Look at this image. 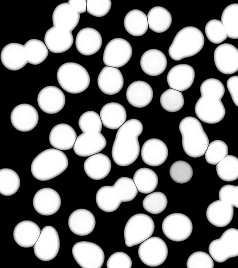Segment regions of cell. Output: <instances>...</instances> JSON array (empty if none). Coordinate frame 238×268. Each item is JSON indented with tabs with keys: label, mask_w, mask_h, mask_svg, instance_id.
Returning <instances> with one entry per match:
<instances>
[{
	"label": "cell",
	"mask_w": 238,
	"mask_h": 268,
	"mask_svg": "<svg viewBox=\"0 0 238 268\" xmlns=\"http://www.w3.org/2000/svg\"><path fill=\"white\" fill-rule=\"evenodd\" d=\"M76 138L77 134L73 128L64 123L55 126L49 134L51 145L61 150H67L72 148Z\"/></svg>",
	"instance_id": "obj_28"
},
{
	"label": "cell",
	"mask_w": 238,
	"mask_h": 268,
	"mask_svg": "<svg viewBox=\"0 0 238 268\" xmlns=\"http://www.w3.org/2000/svg\"><path fill=\"white\" fill-rule=\"evenodd\" d=\"M97 84L104 93L114 95L121 90L124 80L121 72L118 68L106 66L99 73Z\"/></svg>",
	"instance_id": "obj_24"
},
{
	"label": "cell",
	"mask_w": 238,
	"mask_h": 268,
	"mask_svg": "<svg viewBox=\"0 0 238 268\" xmlns=\"http://www.w3.org/2000/svg\"><path fill=\"white\" fill-rule=\"evenodd\" d=\"M208 251L212 259L218 263L238 256V229H227L220 238L211 241Z\"/></svg>",
	"instance_id": "obj_8"
},
{
	"label": "cell",
	"mask_w": 238,
	"mask_h": 268,
	"mask_svg": "<svg viewBox=\"0 0 238 268\" xmlns=\"http://www.w3.org/2000/svg\"><path fill=\"white\" fill-rule=\"evenodd\" d=\"M0 60L5 67L10 70H18L28 63L24 45L10 43L2 49Z\"/></svg>",
	"instance_id": "obj_23"
},
{
	"label": "cell",
	"mask_w": 238,
	"mask_h": 268,
	"mask_svg": "<svg viewBox=\"0 0 238 268\" xmlns=\"http://www.w3.org/2000/svg\"><path fill=\"white\" fill-rule=\"evenodd\" d=\"M169 151L166 144L161 139L152 138L143 144L141 156L143 162L150 166H158L168 158Z\"/></svg>",
	"instance_id": "obj_19"
},
{
	"label": "cell",
	"mask_w": 238,
	"mask_h": 268,
	"mask_svg": "<svg viewBox=\"0 0 238 268\" xmlns=\"http://www.w3.org/2000/svg\"><path fill=\"white\" fill-rule=\"evenodd\" d=\"M218 177L223 181L232 182L238 179V158L227 155L216 165Z\"/></svg>",
	"instance_id": "obj_40"
},
{
	"label": "cell",
	"mask_w": 238,
	"mask_h": 268,
	"mask_svg": "<svg viewBox=\"0 0 238 268\" xmlns=\"http://www.w3.org/2000/svg\"><path fill=\"white\" fill-rule=\"evenodd\" d=\"M204 37L202 32L194 26H187L176 35L168 52L175 61L192 57L198 53L203 47Z\"/></svg>",
	"instance_id": "obj_5"
},
{
	"label": "cell",
	"mask_w": 238,
	"mask_h": 268,
	"mask_svg": "<svg viewBox=\"0 0 238 268\" xmlns=\"http://www.w3.org/2000/svg\"><path fill=\"white\" fill-rule=\"evenodd\" d=\"M79 20L80 14L67 2L59 4L52 15L53 26L70 32L75 28Z\"/></svg>",
	"instance_id": "obj_27"
},
{
	"label": "cell",
	"mask_w": 238,
	"mask_h": 268,
	"mask_svg": "<svg viewBox=\"0 0 238 268\" xmlns=\"http://www.w3.org/2000/svg\"><path fill=\"white\" fill-rule=\"evenodd\" d=\"M228 154L227 144L221 140H215L211 142L205 153L206 162L211 165H217Z\"/></svg>",
	"instance_id": "obj_47"
},
{
	"label": "cell",
	"mask_w": 238,
	"mask_h": 268,
	"mask_svg": "<svg viewBox=\"0 0 238 268\" xmlns=\"http://www.w3.org/2000/svg\"><path fill=\"white\" fill-rule=\"evenodd\" d=\"M133 180L138 191L142 194H150L157 188L158 178L156 173L148 168H141L135 172Z\"/></svg>",
	"instance_id": "obj_37"
},
{
	"label": "cell",
	"mask_w": 238,
	"mask_h": 268,
	"mask_svg": "<svg viewBox=\"0 0 238 268\" xmlns=\"http://www.w3.org/2000/svg\"><path fill=\"white\" fill-rule=\"evenodd\" d=\"M113 186L121 202L131 201L138 193V190L133 179L129 177L119 178Z\"/></svg>",
	"instance_id": "obj_43"
},
{
	"label": "cell",
	"mask_w": 238,
	"mask_h": 268,
	"mask_svg": "<svg viewBox=\"0 0 238 268\" xmlns=\"http://www.w3.org/2000/svg\"><path fill=\"white\" fill-rule=\"evenodd\" d=\"M200 90L201 97L194 107L197 117L207 124L220 122L226 114L225 107L221 101L225 91L223 84L216 78H208L201 83Z\"/></svg>",
	"instance_id": "obj_1"
},
{
	"label": "cell",
	"mask_w": 238,
	"mask_h": 268,
	"mask_svg": "<svg viewBox=\"0 0 238 268\" xmlns=\"http://www.w3.org/2000/svg\"><path fill=\"white\" fill-rule=\"evenodd\" d=\"M214 61L220 72L233 74L238 71V49L232 44H222L214 51Z\"/></svg>",
	"instance_id": "obj_14"
},
{
	"label": "cell",
	"mask_w": 238,
	"mask_h": 268,
	"mask_svg": "<svg viewBox=\"0 0 238 268\" xmlns=\"http://www.w3.org/2000/svg\"><path fill=\"white\" fill-rule=\"evenodd\" d=\"M68 3L72 6L79 14L87 11V0H69Z\"/></svg>",
	"instance_id": "obj_54"
},
{
	"label": "cell",
	"mask_w": 238,
	"mask_h": 268,
	"mask_svg": "<svg viewBox=\"0 0 238 268\" xmlns=\"http://www.w3.org/2000/svg\"><path fill=\"white\" fill-rule=\"evenodd\" d=\"M100 116L103 125L111 130L119 129L126 120V112L124 107L117 102H110L101 109Z\"/></svg>",
	"instance_id": "obj_33"
},
{
	"label": "cell",
	"mask_w": 238,
	"mask_h": 268,
	"mask_svg": "<svg viewBox=\"0 0 238 268\" xmlns=\"http://www.w3.org/2000/svg\"><path fill=\"white\" fill-rule=\"evenodd\" d=\"M160 102L165 110L172 113L180 110L184 104L182 93L172 88L168 89L161 94Z\"/></svg>",
	"instance_id": "obj_42"
},
{
	"label": "cell",
	"mask_w": 238,
	"mask_h": 268,
	"mask_svg": "<svg viewBox=\"0 0 238 268\" xmlns=\"http://www.w3.org/2000/svg\"><path fill=\"white\" fill-rule=\"evenodd\" d=\"M214 265L211 256L202 251H197L191 254L186 262L187 268H213Z\"/></svg>",
	"instance_id": "obj_49"
},
{
	"label": "cell",
	"mask_w": 238,
	"mask_h": 268,
	"mask_svg": "<svg viewBox=\"0 0 238 268\" xmlns=\"http://www.w3.org/2000/svg\"><path fill=\"white\" fill-rule=\"evenodd\" d=\"M70 231L78 236L91 233L95 228L96 219L93 214L86 209L80 208L73 211L68 220Z\"/></svg>",
	"instance_id": "obj_25"
},
{
	"label": "cell",
	"mask_w": 238,
	"mask_h": 268,
	"mask_svg": "<svg viewBox=\"0 0 238 268\" xmlns=\"http://www.w3.org/2000/svg\"><path fill=\"white\" fill-rule=\"evenodd\" d=\"M219 198L238 208V185L228 184L223 186L219 192Z\"/></svg>",
	"instance_id": "obj_52"
},
{
	"label": "cell",
	"mask_w": 238,
	"mask_h": 268,
	"mask_svg": "<svg viewBox=\"0 0 238 268\" xmlns=\"http://www.w3.org/2000/svg\"><path fill=\"white\" fill-rule=\"evenodd\" d=\"M154 229V221L149 215L144 213L133 215L124 227L125 245L131 247L141 244L152 235Z\"/></svg>",
	"instance_id": "obj_7"
},
{
	"label": "cell",
	"mask_w": 238,
	"mask_h": 268,
	"mask_svg": "<svg viewBox=\"0 0 238 268\" xmlns=\"http://www.w3.org/2000/svg\"><path fill=\"white\" fill-rule=\"evenodd\" d=\"M195 71L187 64H178L171 68L167 76L169 87L180 92L188 89L193 83Z\"/></svg>",
	"instance_id": "obj_20"
},
{
	"label": "cell",
	"mask_w": 238,
	"mask_h": 268,
	"mask_svg": "<svg viewBox=\"0 0 238 268\" xmlns=\"http://www.w3.org/2000/svg\"><path fill=\"white\" fill-rule=\"evenodd\" d=\"M44 42L50 52L62 53L71 48L73 43V37L71 32L53 26L46 31Z\"/></svg>",
	"instance_id": "obj_22"
},
{
	"label": "cell",
	"mask_w": 238,
	"mask_h": 268,
	"mask_svg": "<svg viewBox=\"0 0 238 268\" xmlns=\"http://www.w3.org/2000/svg\"><path fill=\"white\" fill-rule=\"evenodd\" d=\"M227 86L233 102L238 107V75L229 78Z\"/></svg>",
	"instance_id": "obj_53"
},
{
	"label": "cell",
	"mask_w": 238,
	"mask_h": 268,
	"mask_svg": "<svg viewBox=\"0 0 238 268\" xmlns=\"http://www.w3.org/2000/svg\"><path fill=\"white\" fill-rule=\"evenodd\" d=\"M228 37L238 39V3H234L224 9L221 18Z\"/></svg>",
	"instance_id": "obj_39"
},
{
	"label": "cell",
	"mask_w": 238,
	"mask_h": 268,
	"mask_svg": "<svg viewBox=\"0 0 238 268\" xmlns=\"http://www.w3.org/2000/svg\"><path fill=\"white\" fill-rule=\"evenodd\" d=\"M68 165V158L64 153L56 148H49L35 157L31 163V172L38 180L46 181L60 175Z\"/></svg>",
	"instance_id": "obj_3"
},
{
	"label": "cell",
	"mask_w": 238,
	"mask_h": 268,
	"mask_svg": "<svg viewBox=\"0 0 238 268\" xmlns=\"http://www.w3.org/2000/svg\"><path fill=\"white\" fill-rule=\"evenodd\" d=\"M60 240L57 230L47 225L43 228L38 239L33 246L34 252L37 258L43 261H50L58 255Z\"/></svg>",
	"instance_id": "obj_12"
},
{
	"label": "cell",
	"mask_w": 238,
	"mask_h": 268,
	"mask_svg": "<svg viewBox=\"0 0 238 268\" xmlns=\"http://www.w3.org/2000/svg\"><path fill=\"white\" fill-rule=\"evenodd\" d=\"M205 32L208 39L214 44L222 43L228 38L223 24L218 19L209 20L205 25Z\"/></svg>",
	"instance_id": "obj_48"
},
{
	"label": "cell",
	"mask_w": 238,
	"mask_h": 268,
	"mask_svg": "<svg viewBox=\"0 0 238 268\" xmlns=\"http://www.w3.org/2000/svg\"><path fill=\"white\" fill-rule=\"evenodd\" d=\"M111 167V161L109 157L100 153L89 156L83 164L86 175L95 180L106 177L110 172Z\"/></svg>",
	"instance_id": "obj_31"
},
{
	"label": "cell",
	"mask_w": 238,
	"mask_h": 268,
	"mask_svg": "<svg viewBox=\"0 0 238 268\" xmlns=\"http://www.w3.org/2000/svg\"><path fill=\"white\" fill-rule=\"evenodd\" d=\"M170 175L172 179L179 184L189 182L193 176L191 166L187 162L178 160L174 162L170 168Z\"/></svg>",
	"instance_id": "obj_46"
},
{
	"label": "cell",
	"mask_w": 238,
	"mask_h": 268,
	"mask_svg": "<svg viewBox=\"0 0 238 268\" xmlns=\"http://www.w3.org/2000/svg\"><path fill=\"white\" fill-rule=\"evenodd\" d=\"M10 121L17 130L26 132L34 129L39 121L37 110L32 105L22 103L15 106L10 114Z\"/></svg>",
	"instance_id": "obj_15"
},
{
	"label": "cell",
	"mask_w": 238,
	"mask_h": 268,
	"mask_svg": "<svg viewBox=\"0 0 238 268\" xmlns=\"http://www.w3.org/2000/svg\"><path fill=\"white\" fill-rule=\"evenodd\" d=\"M100 115L94 111L83 113L78 120V126L82 133H99L102 129Z\"/></svg>",
	"instance_id": "obj_45"
},
{
	"label": "cell",
	"mask_w": 238,
	"mask_h": 268,
	"mask_svg": "<svg viewBox=\"0 0 238 268\" xmlns=\"http://www.w3.org/2000/svg\"><path fill=\"white\" fill-rule=\"evenodd\" d=\"M20 185V179L18 174L9 168L0 170V193L4 196L15 194Z\"/></svg>",
	"instance_id": "obj_41"
},
{
	"label": "cell",
	"mask_w": 238,
	"mask_h": 268,
	"mask_svg": "<svg viewBox=\"0 0 238 268\" xmlns=\"http://www.w3.org/2000/svg\"><path fill=\"white\" fill-rule=\"evenodd\" d=\"M147 16L149 28L158 33L167 31L172 24V17L170 12L162 6L153 7Z\"/></svg>",
	"instance_id": "obj_35"
},
{
	"label": "cell",
	"mask_w": 238,
	"mask_h": 268,
	"mask_svg": "<svg viewBox=\"0 0 238 268\" xmlns=\"http://www.w3.org/2000/svg\"><path fill=\"white\" fill-rule=\"evenodd\" d=\"M58 81L61 87L71 94L84 91L90 83V77L86 69L74 62L61 65L57 73Z\"/></svg>",
	"instance_id": "obj_6"
},
{
	"label": "cell",
	"mask_w": 238,
	"mask_h": 268,
	"mask_svg": "<svg viewBox=\"0 0 238 268\" xmlns=\"http://www.w3.org/2000/svg\"><path fill=\"white\" fill-rule=\"evenodd\" d=\"M126 97L128 103L136 108H143L152 101L153 91L146 82L137 80L132 82L127 87Z\"/></svg>",
	"instance_id": "obj_29"
},
{
	"label": "cell",
	"mask_w": 238,
	"mask_h": 268,
	"mask_svg": "<svg viewBox=\"0 0 238 268\" xmlns=\"http://www.w3.org/2000/svg\"><path fill=\"white\" fill-rule=\"evenodd\" d=\"M132 54L130 44L124 39L116 38L109 41L105 47L103 61L107 66L120 67L129 62Z\"/></svg>",
	"instance_id": "obj_13"
},
{
	"label": "cell",
	"mask_w": 238,
	"mask_h": 268,
	"mask_svg": "<svg viewBox=\"0 0 238 268\" xmlns=\"http://www.w3.org/2000/svg\"><path fill=\"white\" fill-rule=\"evenodd\" d=\"M106 144V139L101 133H83L77 137L73 148L77 155L88 157L101 151Z\"/></svg>",
	"instance_id": "obj_18"
},
{
	"label": "cell",
	"mask_w": 238,
	"mask_h": 268,
	"mask_svg": "<svg viewBox=\"0 0 238 268\" xmlns=\"http://www.w3.org/2000/svg\"><path fill=\"white\" fill-rule=\"evenodd\" d=\"M140 67L146 74L155 76L161 74L166 69L167 60L160 50L153 49L145 52L142 55Z\"/></svg>",
	"instance_id": "obj_30"
},
{
	"label": "cell",
	"mask_w": 238,
	"mask_h": 268,
	"mask_svg": "<svg viewBox=\"0 0 238 268\" xmlns=\"http://www.w3.org/2000/svg\"><path fill=\"white\" fill-rule=\"evenodd\" d=\"M138 253L143 263L154 267L162 265L166 261L168 249L163 239L158 237H150L140 244Z\"/></svg>",
	"instance_id": "obj_11"
},
{
	"label": "cell",
	"mask_w": 238,
	"mask_h": 268,
	"mask_svg": "<svg viewBox=\"0 0 238 268\" xmlns=\"http://www.w3.org/2000/svg\"><path fill=\"white\" fill-rule=\"evenodd\" d=\"M33 205L40 214L49 216L56 213L61 205L59 193L53 189L44 188L38 190L33 199Z\"/></svg>",
	"instance_id": "obj_17"
},
{
	"label": "cell",
	"mask_w": 238,
	"mask_h": 268,
	"mask_svg": "<svg viewBox=\"0 0 238 268\" xmlns=\"http://www.w3.org/2000/svg\"><path fill=\"white\" fill-rule=\"evenodd\" d=\"M37 103L42 111L49 114H54L60 111L64 107L65 97L59 88L47 86L42 88L38 93Z\"/></svg>",
	"instance_id": "obj_16"
},
{
	"label": "cell",
	"mask_w": 238,
	"mask_h": 268,
	"mask_svg": "<svg viewBox=\"0 0 238 268\" xmlns=\"http://www.w3.org/2000/svg\"><path fill=\"white\" fill-rule=\"evenodd\" d=\"M168 204L166 195L161 192H152L147 195L143 200L142 205L144 209L150 213L157 214L163 212Z\"/></svg>",
	"instance_id": "obj_44"
},
{
	"label": "cell",
	"mask_w": 238,
	"mask_h": 268,
	"mask_svg": "<svg viewBox=\"0 0 238 268\" xmlns=\"http://www.w3.org/2000/svg\"><path fill=\"white\" fill-rule=\"evenodd\" d=\"M132 261L130 257L122 252H117L111 255L107 262L108 268H131Z\"/></svg>",
	"instance_id": "obj_51"
},
{
	"label": "cell",
	"mask_w": 238,
	"mask_h": 268,
	"mask_svg": "<svg viewBox=\"0 0 238 268\" xmlns=\"http://www.w3.org/2000/svg\"><path fill=\"white\" fill-rule=\"evenodd\" d=\"M72 254L82 268H101L104 262L105 254L97 244L89 241H79L72 247Z\"/></svg>",
	"instance_id": "obj_9"
},
{
	"label": "cell",
	"mask_w": 238,
	"mask_h": 268,
	"mask_svg": "<svg viewBox=\"0 0 238 268\" xmlns=\"http://www.w3.org/2000/svg\"><path fill=\"white\" fill-rule=\"evenodd\" d=\"M28 63L37 65L47 58L49 50L45 43L37 39H32L24 44Z\"/></svg>",
	"instance_id": "obj_38"
},
{
	"label": "cell",
	"mask_w": 238,
	"mask_h": 268,
	"mask_svg": "<svg viewBox=\"0 0 238 268\" xmlns=\"http://www.w3.org/2000/svg\"><path fill=\"white\" fill-rule=\"evenodd\" d=\"M162 229L164 235L169 239L181 242L190 236L193 225L191 220L186 215L181 213H173L164 218Z\"/></svg>",
	"instance_id": "obj_10"
},
{
	"label": "cell",
	"mask_w": 238,
	"mask_h": 268,
	"mask_svg": "<svg viewBox=\"0 0 238 268\" xmlns=\"http://www.w3.org/2000/svg\"><path fill=\"white\" fill-rule=\"evenodd\" d=\"M179 130L183 150L188 156L197 158L205 154L209 140L197 119L191 116L184 118L179 123Z\"/></svg>",
	"instance_id": "obj_4"
},
{
	"label": "cell",
	"mask_w": 238,
	"mask_h": 268,
	"mask_svg": "<svg viewBox=\"0 0 238 268\" xmlns=\"http://www.w3.org/2000/svg\"><path fill=\"white\" fill-rule=\"evenodd\" d=\"M111 5L110 0H87V11L94 16L103 17L109 12Z\"/></svg>",
	"instance_id": "obj_50"
},
{
	"label": "cell",
	"mask_w": 238,
	"mask_h": 268,
	"mask_svg": "<svg viewBox=\"0 0 238 268\" xmlns=\"http://www.w3.org/2000/svg\"><path fill=\"white\" fill-rule=\"evenodd\" d=\"M123 24L126 31L133 36L144 35L149 27L147 16L139 9H133L127 12Z\"/></svg>",
	"instance_id": "obj_34"
},
{
	"label": "cell",
	"mask_w": 238,
	"mask_h": 268,
	"mask_svg": "<svg viewBox=\"0 0 238 268\" xmlns=\"http://www.w3.org/2000/svg\"><path fill=\"white\" fill-rule=\"evenodd\" d=\"M234 212V206L232 205L219 199L208 205L206 215L208 221L213 225L224 227L231 222Z\"/></svg>",
	"instance_id": "obj_26"
},
{
	"label": "cell",
	"mask_w": 238,
	"mask_h": 268,
	"mask_svg": "<svg viewBox=\"0 0 238 268\" xmlns=\"http://www.w3.org/2000/svg\"><path fill=\"white\" fill-rule=\"evenodd\" d=\"M143 129L139 120L131 119L118 129L112 149L113 159L118 165L127 166L137 159L140 153L138 138Z\"/></svg>",
	"instance_id": "obj_2"
},
{
	"label": "cell",
	"mask_w": 238,
	"mask_h": 268,
	"mask_svg": "<svg viewBox=\"0 0 238 268\" xmlns=\"http://www.w3.org/2000/svg\"><path fill=\"white\" fill-rule=\"evenodd\" d=\"M41 232L40 228L36 223L30 220H23L14 227L13 238L19 246L30 248L37 242Z\"/></svg>",
	"instance_id": "obj_32"
},
{
	"label": "cell",
	"mask_w": 238,
	"mask_h": 268,
	"mask_svg": "<svg viewBox=\"0 0 238 268\" xmlns=\"http://www.w3.org/2000/svg\"><path fill=\"white\" fill-rule=\"evenodd\" d=\"M102 45V38L95 29L85 27L78 31L75 38V46L77 51L84 56H91L96 53Z\"/></svg>",
	"instance_id": "obj_21"
},
{
	"label": "cell",
	"mask_w": 238,
	"mask_h": 268,
	"mask_svg": "<svg viewBox=\"0 0 238 268\" xmlns=\"http://www.w3.org/2000/svg\"><path fill=\"white\" fill-rule=\"evenodd\" d=\"M96 201L99 208L107 212L116 211L121 203L113 186L100 188L96 195Z\"/></svg>",
	"instance_id": "obj_36"
}]
</instances>
